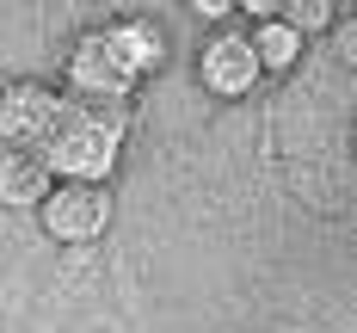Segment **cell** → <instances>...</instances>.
<instances>
[{"label":"cell","mask_w":357,"mask_h":333,"mask_svg":"<svg viewBox=\"0 0 357 333\" xmlns=\"http://www.w3.org/2000/svg\"><path fill=\"white\" fill-rule=\"evenodd\" d=\"M167 68V31L154 19H111L74 37L68 68H62V99L86 111H123V99L148 74Z\"/></svg>","instance_id":"1"},{"label":"cell","mask_w":357,"mask_h":333,"mask_svg":"<svg viewBox=\"0 0 357 333\" xmlns=\"http://www.w3.org/2000/svg\"><path fill=\"white\" fill-rule=\"evenodd\" d=\"M117 161H123V111L74 105L56 130V142L43 148V167L56 185H111Z\"/></svg>","instance_id":"2"},{"label":"cell","mask_w":357,"mask_h":333,"mask_svg":"<svg viewBox=\"0 0 357 333\" xmlns=\"http://www.w3.org/2000/svg\"><path fill=\"white\" fill-rule=\"evenodd\" d=\"M68 111L74 105L50 80H6L0 87V154H37L43 161V148L56 142Z\"/></svg>","instance_id":"3"},{"label":"cell","mask_w":357,"mask_h":333,"mask_svg":"<svg viewBox=\"0 0 357 333\" xmlns=\"http://www.w3.org/2000/svg\"><path fill=\"white\" fill-rule=\"evenodd\" d=\"M37 222L62 247H93L111 228V185H50V198L37 204Z\"/></svg>","instance_id":"4"},{"label":"cell","mask_w":357,"mask_h":333,"mask_svg":"<svg viewBox=\"0 0 357 333\" xmlns=\"http://www.w3.org/2000/svg\"><path fill=\"white\" fill-rule=\"evenodd\" d=\"M197 80H204V93L210 99H247L252 87L265 80L259 62H252V43L247 31H210L204 37V50H197Z\"/></svg>","instance_id":"5"},{"label":"cell","mask_w":357,"mask_h":333,"mask_svg":"<svg viewBox=\"0 0 357 333\" xmlns=\"http://www.w3.org/2000/svg\"><path fill=\"white\" fill-rule=\"evenodd\" d=\"M50 167L37 154H0V204L6 210H37L50 198Z\"/></svg>","instance_id":"6"},{"label":"cell","mask_w":357,"mask_h":333,"mask_svg":"<svg viewBox=\"0 0 357 333\" xmlns=\"http://www.w3.org/2000/svg\"><path fill=\"white\" fill-rule=\"evenodd\" d=\"M247 43H252V62H259V74H289L296 62H302V50H308V43H302V37L278 19V13H271V19H252Z\"/></svg>","instance_id":"7"},{"label":"cell","mask_w":357,"mask_h":333,"mask_svg":"<svg viewBox=\"0 0 357 333\" xmlns=\"http://www.w3.org/2000/svg\"><path fill=\"white\" fill-rule=\"evenodd\" d=\"M278 19L308 43L314 31H333V25H339V6H326V0H284V6H278Z\"/></svg>","instance_id":"8"},{"label":"cell","mask_w":357,"mask_h":333,"mask_svg":"<svg viewBox=\"0 0 357 333\" xmlns=\"http://www.w3.org/2000/svg\"><path fill=\"white\" fill-rule=\"evenodd\" d=\"M191 13H197V19H228V6H222V0H191Z\"/></svg>","instance_id":"9"}]
</instances>
